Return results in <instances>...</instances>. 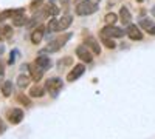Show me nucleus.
I'll list each match as a JSON object with an SVG mask.
<instances>
[{
  "instance_id": "nucleus-31",
  "label": "nucleus",
  "mask_w": 155,
  "mask_h": 139,
  "mask_svg": "<svg viewBox=\"0 0 155 139\" xmlns=\"http://www.w3.org/2000/svg\"><path fill=\"white\" fill-rule=\"evenodd\" d=\"M3 74H5V68L0 65V77H3Z\"/></svg>"
},
{
  "instance_id": "nucleus-4",
  "label": "nucleus",
  "mask_w": 155,
  "mask_h": 139,
  "mask_svg": "<svg viewBox=\"0 0 155 139\" xmlns=\"http://www.w3.org/2000/svg\"><path fill=\"white\" fill-rule=\"evenodd\" d=\"M76 56L79 57L82 62H92L93 60V54L90 53V49H88V46L87 45H79L76 48Z\"/></svg>"
},
{
  "instance_id": "nucleus-7",
  "label": "nucleus",
  "mask_w": 155,
  "mask_h": 139,
  "mask_svg": "<svg viewBox=\"0 0 155 139\" xmlns=\"http://www.w3.org/2000/svg\"><path fill=\"white\" fill-rule=\"evenodd\" d=\"M45 27H42V25H39L37 28H34V31L31 33V42L34 43V45H37V43H41L42 42V39H44V36H45Z\"/></svg>"
},
{
  "instance_id": "nucleus-20",
  "label": "nucleus",
  "mask_w": 155,
  "mask_h": 139,
  "mask_svg": "<svg viewBox=\"0 0 155 139\" xmlns=\"http://www.w3.org/2000/svg\"><path fill=\"white\" fill-rule=\"evenodd\" d=\"M58 25H59V20L58 19H51L47 25V31L48 33H58Z\"/></svg>"
},
{
  "instance_id": "nucleus-24",
  "label": "nucleus",
  "mask_w": 155,
  "mask_h": 139,
  "mask_svg": "<svg viewBox=\"0 0 155 139\" xmlns=\"http://www.w3.org/2000/svg\"><path fill=\"white\" fill-rule=\"evenodd\" d=\"M101 39H102V43H104L107 48H110V49H113L115 46H116V43L110 39V37H106V36H101Z\"/></svg>"
},
{
  "instance_id": "nucleus-23",
  "label": "nucleus",
  "mask_w": 155,
  "mask_h": 139,
  "mask_svg": "<svg viewBox=\"0 0 155 139\" xmlns=\"http://www.w3.org/2000/svg\"><path fill=\"white\" fill-rule=\"evenodd\" d=\"M12 16H14V9H5V11L0 12V22H3V20H6Z\"/></svg>"
},
{
  "instance_id": "nucleus-17",
  "label": "nucleus",
  "mask_w": 155,
  "mask_h": 139,
  "mask_svg": "<svg viewBox=\"0 0 155 139\" xmlns=\"http://www.w3.org/2000/svg\"><path fill=\"white\" fill-rule=\"evenodd\" d=\"M25 23H28V17L25 14H20V16H14L12 17V25L14 27H23Z\"/></svg>"
},
{
  "instance_id": "nucleus-32",
  "label": "nucleus",
  "mask_w": 155,
  "mask_h": 139,
  "mask_svg": "<svg viewBox=\"0 0 155 139\" xmlns=\"http://www.w3.org/2000/svg\"><path fill=\"white\" fill-rule=\"evenodd\" d=\"M5 37H3V34H2V30H0V40H3Z\"/></svg>"
},
{
  "instance_id": "nucleus-13",
  "label": "nucleus",
  "mask_w": 155,
  "mask_h": 139,
  "mask_svg": "<svg viewBox=\"0 0 155 139\" xmlns=\"http://www.w3.org/2000/svg\"><path fill=\"white\" fill-rule=\"evenodd\" d=\"M36 64L41 67L44 71H47V70H50V67H51V60H50V57H47L45 54H41V56L36 59Z\"/></svg>"
},
{
  "instance_id": "nucleus-35",
  "label": "nucleus",
  "mask_w": 155,
  "mask_h": 139,
  "mask_svg": "<svg viewBox=\"0 0 155 139\" xmlns=\"http://www.w3.org/2000/svg\"><path fill=\"white\" fill-rule=\"evenodd\" d=\"M61 2H62V3H67V2H68V0H61Z\"/></svg>"
},
{
  "instance_id": "nucleus-34",
  "label": "nucleus",
  "mask_w": 155,
  "mask_h": 139,
  "mask_svg": "<svg viewBox=\"0 0 155 139\" xmlns=\"http://www.w3.org/2000/svg\"><path fill=\"white\" fill-rule=\"evenodd\" d=\"M152 14H153V16H155V6H153V8H152Z\"/></svg>"
},
{
  "instance_id": "nucleus-2",
  "label": "nucleus",
  "mask_w": 155,
  "mask_h": 139,
  "mask_svg": "<svg viewBox=\"0 0 155 139\" xmlns=\"http://www.w3.org/2000/svg\"><path fill=\"white\" fill-rule=\"evenodd\" d=\"M70 37H71V34H65L64 37H59V39H56V40H53V42H50V45H48V46L44 49V51H42L41 54H45L47 51H48V53H54V51H59V49H61L64 45L67 43V40L70 39Z\"/></svg>"
},
{
  "instance_id": "nucleus-8",
  "label": "nucleus",
  "mask_w": 155,
  "mask_h": 139,
  "mask_svg": "<svg viewBox=\"0 0 155 139\" xmlns=\"http://www.w3.org/2000/svg\"><path fill=\"white\" fill-rule=\"evenodd\" d=\"M126 34H127L129 37H130L132 40H141V39H143V34H141L140 28H137V25H132V23L127 27Z\"/></svg>"
},
{
  "instance_id": "nucleus-33",
  "label": "nucleus",
  "mask_w": 155,
  "mask_h": 139,
  "mask_svg": "<svg viewBox=\"0 0 155 139\" xmlns=\"http://www.w3.org/2000/svg\"><path fill=\"white\" fill-rule=\"evenodd\" d=\"M2 128H5V127H3V122H2V119H0V130H2Z\"/></svg>"
},
{
  "instance_id": "nucleus-14",
  "label": "nucleus",
  "mask_w": 155,
  "mask_h": 139,
  "mask_svg": "<svg viewBox=\"0 0 155 139\" xmlns=\"http://www.w3.org/2000/svg\"><path fill=\"white\" fill-rule=\"evenodd\" d=\"M140 27L143 28L146 33H149V34H155V25H153V22L152 20H149V19H143L140 22Z\"/></svg>"
},
{
  "instance_id": "nucleus-16",
  "label": "nucleus",
  "mask_w": 155,
  "mask_h": 139,
  "mask_svg": "<svg viewBox=\"0 0 155 139\" xmlns=\"http://www.w3.org/2000/svg\"><path fill=\"white\" fill-rule=\"evenodd\" d=\"M120 19L123 22V25H130V20H132V16H130V12H129V9L126 6H123L120 9Z\"/></svg>"
},
{
  "instance_id": "nucleus-19",
  "label": "nucleus",
  "mask_w": 155,
  "mask_h": 139,
  "mask_svg": "<svg viewBox=\"0 0 155 139\" xmlns=\"http://www.w3.org/2000/svg\"><path fill=\"white\" fill-rule=\"evenodd\" d=\"M45 94V90L42 87H39V85H36V87H33L31 90H30V96L31 97H42Z\"/></svg>"
},
{
  "instance_id": "nucleus-29",
  "label": "nucleus",
  "mask_w": 155,
  "mask_h": 139,
  "mask_svg": "<svg viewBox=\"0 0 155 139\" xmlns=\"http://www.w3.org/2000/svg\"><path fill=\"white\" fill-rule=\"evenodd\" d=\"M71 62H73V60H71V57H65V59L59 60V62H58V65H59V67H64V65H71Z\"/></svg>"
},
{
  "instance_id": "nucleus-1",
  "label": "nucleus",
  "mask_w": 155,
  "mask_h": 139,
  "mask_svg": "<svg viewBox=\"0 0 155 139\" xmlns=\"http://www.w3.org/2000/svg\"><path fill=\"white\" fill-rule=\"evenodd\" d=\"M98 9V0H82L76 6V14L78 16H88L93 14Z\"/></svg>"
},
{
  "instance_id": "nucleus-30",
  "label": "nucleus",
  "mask_w": 155,
  "mask_h": 139,
  "mask_svg": "<svg viewBox=\"0 0 155 139\" xmlns=\"http://www.w3.org/2000/svg\"><path fill=\"white\" fill-rule=\"evenodd\" d=\"M16 54H17V51L11 53V59H9V64H14V60H16Z\"/></svg>"
},
{
  "instance_id": "nucleus-21",
  "label": "nucleus",
  "mask_w": 155,
  "mask_h": 139,
  "mask_svg": "<svg viewBox=\"0 0 155 139\" xmlns=\"http://www.w3.org/2000/svg\"><path fill=\"white\" fill-rule=\"evenodd\" d=\"M47 14H50V17H56L59 14V8L54 3H50L48 8H47Z\"/></svg>"
},
{
  "instance_id": "nucleus-22",
  "label": "nucleus",
  "mask_w": 155,
  "mask_h": 139,
  "mask_svg": "<svg viewBox=\"0 0 155 139\" xmlns=\"http://www.w3.org/2000/svg\"><path fill=\"white\" fill-rule=\"evenodd\" d=\"M2 91H3V96H11V93H12V82L6 81V82L3 84Z\"/></svg>"
},
{
  "instance_id": "nucleus-18",
  "label": "nucleus",
  "mask_w": 155,
  "mask_h": 139,
  "mask_svg": "<svg viewBox=\"0 0 155 139\" xmlns=\"http://www.w3.org/2000/svg\"><path fill=\"white\" fill-rule=\"evenodd\" d=\"M30 81H31L30 76L20 74L19 77H17V87H19V88H27V87L30 85Z\"/></svg>"
},
{
  "instance_id": "nucleus-37",
  "label": "nucleus",
  "mask_w": 155,
  "mask_h": 139,
  "mask_svg": "<svg viewBox=\"0 0 155 139\" xmlns=\"http://www.w3.org/2000/svg\"><path fill=\"white\" fill-rule=\"evenodd\" d=\"M138 2H143V0H138Z\"/></svg>"
},
{
  "instance_id": "nucleus-12",
  "label": "nucleus",
  "mask_w": 155,
  "mask_h": 139,
  "mask_svg": "<svg viewBox=\"0 0 155 139\" xmlns=\"http://www.w3.org/2000/svg\"><path fill=\"white\" fill-rule=\"evenodd\" d=\"M45 14H47L45 11H41V12H37V14H34V16H33V19H31V20H28L27 27H28V28H33V30H34V28H37V27H39V22H41V20L44 19V16H45Z\"/></svg>"
},
{
  "instance_id": "nucleus-27",
  "label": "nucleus",
  "mask_w": 155,
  "mask_h": 139,
  "mask_svg": "<svg viewBox=\"0 0 155 139\" xmlns=\"http://www.w3.org/2000/svg\"><path fill=\"white\" fill-rule=\"evenodd\" d=\"M17 99L20 100V102H22V104H23L25 107H30V105H31V100H30V99H28L27 96H23V94H19V97H17Z\"/></svg>"
},
{
  "instance_id": "nucleus-5",
  "label": "nucleus",
  "mask_w": 155,
  "mask_h": 139,
  "mask_svg": "<svg viewBox=\"0 0 155 139\" xmlns=\"http://www.w3.org/2000/svg\"><path fill=\"white\" fill-rule=\"evenodd\" d=\"M28 70H30V77H31V81H36V82L41 81V79H42V76H44V73H45L41 67L36 64V62H34L33 65L28 67Z\"/></svg>"
},
{
  "instance_id": "nucleus-6",
  "label": "nucleus",
  "mask_w": 155,
  "mask_h": 139,
  "mask_svg": "<svg viewBox=\"0 0 155 139\" xmlns=\"http://www.w3.org/2000/svg\"><path fill=\"white\" fill-rule=\"evenodd\" d=\"M84 71H85V67H84L82 64H78V65H74V67H73V70L68 73L67 79H68L70 82H73V81H76V79H79L81 76L84 74Z\"/></svg>"
},
{
  "instance_id": "nucleus-28",
  "label": "nucleus",
  "mask_w": 155,
  "mask_h": 139,
  "mask_svg": "<svg viewBox=\"0 0 155 139\" xmlns=\"http://www.w3.org/2000/svg\"><path fill=\"white\" fill-rule=\"evenodd\" d=\"M42 3H44V0H33V2H31V11H36V9H39Z\"/></svg>"
},
{
  "instance_id": "nucleus-25",
  "label": "nucleus",
  "mask_w": 155,
  "mask_h": 139,
  "mask_svg": "<svg viewBox=\"0 0 155 139\" xmlns=\"http://www.w3.org/2000/svg\"><path fill=\"white\" fill-rule=\"evenodd\" d=\"M104 20H106V23H107V25H115V22L118 20V16L113 14V12H109V14L104 17Z\"/></svg>"
},
{
  "instance_id": "nucleus-15",
  "label": "nucleus",
  "mask_w": 155,
  "mask_h": 139,
  "mask_svg": "<svg viewBox=\"0 0 155 139\" xmlns=\"http://www.w3.org/2000/svg\"><path fill=\"white\" fill-rule=\"evenodd\" d=\"M73 22V17L71 16H64L61 20H59V25H58V31H65Z\"/></svg>"
},
{
  "instance_id": "nucleus-36",
  "label": "nucleus",
  "mask_w": 155,
  "mask_h": 139,
  "mask_svg": "<svg viewBox=\"0 0 155 139\" xmlns=\"http://www.w3.org/2000/svg\"><path fill=\"white\" fill-rule=\"evenodd\" d=\"M76 2H82V0H76Z\"/></svg>"
},
{
  "instance_id": "nucleus-10",
  "label": "nucleus",
  "mask_w": 155,
  "mask_h": 139,
  "mask_svg": "<svg viewBox=\"0 0 155 139\" xmlns=\"http://www.w3.org/2000/svg\"><path fill=\"white\" fill-rule=\"evenodd\" d=\"M85 45L90 48V51H92L93 54H101V46H99V42L95 39V37L88 36L85 39Z\"/></svg>"
},
{
  "instance_id": "nucleus-11",
  "label": "nucleus",
  "mask_w": 155,
  "mask_h": 139,
  "mask_svg": "<svg viewBox=\"0 0 155 139\" xmlns=\"http://www.w3.org/2000/svg\"><path fill=\"white\" fill-rule=\"evenodd\" d=\"M23 119V111L20 108H14L9 111V122L11 124H19Z\"/></svg>"
},
{
  "instance_id": "nucleus-38",
  "label": "nucleus",
  "mask_w": 155,
  "mask_h": 139,
  "mask_svg": "<svg viewBox=\"0 0 155 139\" xmlns=\"http://www.w3.org/2000/svg\"><path fill=\"white\" fill-rule=\"evenodd\" d=\"M98 2H99V0H98Z\"/></svg>"
},
{
  "instance_id": "nucleus-26",
  "label": "nucleus",
  "mask_w": 155,
  "mask_h": 139,
  "mask_svg": "<svg viewBox=\"0 0 155 139\" xmlns=\"http://www.w3.org/2000/svg\"><path fill=\"white\" fill-rule=\"evenodd\" d=\"M0 30H2V34H3L5 39H8V37L12 36V28L11 27H3V28H0Z\"/></svg>"
},
{
  "instance_id": "nucleus-9",
  "label": "nucleus",
  "mask_w": 155,
  "mask_h": 139,
  "mask_svg": "<svg viewBox=\"0 0 155 139\" xmlns=\"http://www.w3.org/2000/svg\"><path fill=\"white\" fill-rule=\"evenodd\" d=\"M62 87H64V84H62V79H59V77H51L47 81V88L53 93H58Z\"/></svg>"
},
{
  "instance_id": "nucleus-3",
  "label": "nucleus",
  "mask_w": 155,
  "mask_h": 139,
  "mask_svg": "<svg viewBox=\"0 0 155 139\" xmlns=\"http://www.w3.org/2000/svg\"><path fill=\"white\" fill-rule=\"evenodd\" d=\"M124 30L115 27V25H107L106 28H102L101 31V36H106V37H110V39H120V37L124 36Z\"/></svg>"
}]
</instances>
